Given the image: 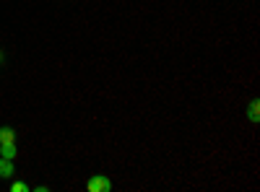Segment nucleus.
<instances>
[{
    "label": "nucleus",
    "mask_w": 260,
    "mask_h": 192,
    "mask_svg": "<svg viewBox=\"0 0 260 192\" xmlns=\"http://www.w3.org/2000/svg\"><path fill=\"white\" fill-rule=\"evenodd\" d=\"M0 62H3V52H0Z\"/></svg>",
    "instance_id": "7"
},
{
    "label": "nucleus",
    "mask_w": 260,
    "mask_h": 192,
    "mask_svg": "<svg viewBox=\"0 0 260 192\" xmlns=\"http://www.w3.org/2000/svg\"><path fill=\"white\" fill-rule=\"evenodd\" d=\"M11 192H31V187L24 184V182H13V184H11Z\"/></svg>",
    "instance_id": "6"
},
{
    "label": "nucleus",
    "mask_w": 260,
    "mask_h": 192,
    "mask_svg": "<svg viewBox=\"0 0 260 192\" xmlns=\"http://www.w3.org/2000/svg\"><path fill=\"white\" fill-rule=\"evenodd\" d=\"M0 156L16 161V143H6V145H0Z\"/></svg>",
    "instance_id": "4"
},
{
    "label": "nucleus",
    "mask_w": 260,
    "mask_h": 192,
    "mask_svg": "<svg viewBox=\"0 0 260 192\" xmlns=\"http://www.w3.org/2000/svg\"><path fill=\"white\" fill-rule=\"evenodd\" d=\"M0 177H3V179H11L13 177V161L11 159L0 156Z\"/></svg>",
    "instance_id": "2"
},
{
    "label": "nucleus",
    "mask_w": 260,
    "mask_h": 192,
    "mask_svg": "<svg viewBox=\"0 0 260 192\" xmlns=\"http://www.w3.org/2000/svg\"><path fill=\"white\" fill-rule=\"evenodd\" d=\"M86 189L89 192H110L112 182H110V177H104V174H94L89 182H86Z\"/></svg>",
    "instance_id": "1"
},
{
    "label": "nucleus",
    "mask_w": 260,
    "mask_h": 192,
    "mask_svg": "<svg viewBox=\"0 0 260 192\" xmlns=\"http://www.w3.org/2000/svg\"><path fill=\"white\" fill-rule=\"evenodd\" d=\"M6 143H16V130L13 127H0V145Z\"/></svg>",
    "instance_id": "3"
},
{
    "label": "nucleus",
    "mask_w": 260,
    "mask_h": 192,
    "mask_svg": "<svg viewBox=\"0 0 260 192\" xmlns=\"http://www.w3.org/2000/svg\"><path fill=\"white\" fill-rule=\"evenodd\" d=\"M257 109H260V101H257V99H252V101H250V106H247V117H250V122H257V120H260Z\"/></svg>",
    "instance_id": "5"
}]
</instances>
